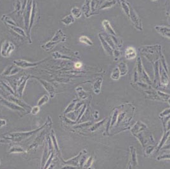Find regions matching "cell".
Segmentation results:
<instances>
[{
  "label": "cell",
  "instance_id": "12",
  "mask_svg": "<svg viewBox=\"0 0 170 169\" xmlns=\"http://www.w3.org/2000/svg\"><path fill=\"white\" fill-rule=\"evenodd\" d=\"M136 57H137V52L133 47H129L126 48L125 52L126 59L128 60H131L136 58Z\"/></svg>",
  "mask_w": 170,
  "mask_h": 169
},
{
  "label": "cell",
  "instance_id": "14",
  "mask_svg": "<svg viewBox=\"0 0 170 169\" xmlns=\"http://www.w3.org/2000/svg\"><path fill=\"white\" fill-rule=\"evenodd\" d=\"M10 99H11V102L17 103L18 106L22 107V108H24L26 111L29 110L30 111V109H31V107H30V106H29L28 104H27L25 103L24 102L21 101V100H20L19 99L15 98L13 97H10Z\"/></svg>",
  "mask_w": 170,
  "mask_h": 169
},
{
  "label": "cell",
  "instance_id": "34",
  "mask_svg": "<svg viewBox=\"0 0 170 169\" xmlns=\"http://www.w3.org/2000/svg\"><path fill=\"white\" fill-rule=\"evenodd\" d=\"M161 64H163V67H164L165 69V70L167 72H168V67H167V65L166 64V62H165V59H164V56L162 55V53H161Z\"/></svg>",
  "mask_w": 170,
  "mask_h": 169
},
{
  "label": "cell",
  "instance_id": "23",
  "mask_svg": "<svg viewBox=\"0 0 170 169\" xmlns=\"http://www.w3.org/2000/svg\"><path fill=\"white\" fill-rule=\"evenodd\" d=\"M50 136H51V137H52V143H53V148L55 149V150L58 152V153H60L59 146H58V144L57 143L55 134V132H54V131H53V130H52V132H51V134H50Z\"/></svg>",
  "mask_w": 170,
  "mask_h": 169
},
{
  "label": "cell",
  "instance_id": "25",
  "mask_svg": "<svg viewBox=\"0 0 170 169\" xmlns=\"http://www.w3.org/2000/svg\"><path fill=\"white\" fill-rule=\"evenodd\" d=\"M120 76H121V74H120V71H119V68L116 67L114 69V70L111 74V78L114 80H118L119 79V78H120Z\"/></svg>",
  "mask_w": 170,
  "mask_h": 169
},
{
  "label": "cell",
  "instance_id": "31",
  "mask_svg": "<svg viewBox=\"0 0 170 169\" xmlns=\"http://www.w3.org/2000/svg\"><path fill=\"white\" fill-rule=\"evenodd\" d=\"M93 162V156H91V157H90V158L88 159V160L86 161V162L84 163L83 167L86 168H88L89 167H90L92 165Z\"/></svg>",
  "mask_w": 170,
  "mask_h": 169
},
{
  "label": "cell",
  "instance_id": "32",
  "mask_svg": "<svg viewBox=\"0 0 170 169\" xmlns=\"http://www.w3.org/2000/svg\"><path fill=\"white\" fill-rule=\"evenodd\" d=\"M40 106H34L33 107V108H31V109H30V113L33 115H36L40 112Z\"/></svg>",
  "mask_w": 170,
  "mask_h": 169
},
{
  "label": "cell",
  "instance_id": "17",
  "mask_svg": "<svg viewBox=\"0 0 170 169\" xmlns=\"http://www.w3.org/2000/svg\"><path fill=\"white\" fill-rule=\"evenodd\" d=\"M121 4V6L122 9L124 11L127 17H130V7L128 5V2L126 1V0H119Z\"/></svg>",
  "mask_w": 170,
  "mask_h": 169
},
{
  "label": "cell",
  "instance_id": "1",
  "mask_svg": "<svg viewBox=\"0 0 170 169\" xmlns=\"http://www.w3.org/2000/svg\"><path fill=\"white\" fill-rule=\"evenodd\" d=\"M52 123L51 118L48 116L47 120H46V123L42 126H41V127L30 132L7 133L5 137H0V143H10V142H21L22 141L28 139L29 137L32 136L35 133L40 132V130L45 129V127H47L48 125H52Z\"/></svg>",
  "mask_w": 170,
  "mask_h": 169
},
{
  "label": "cell",
  "instance_id": "18",
  "mask_svg": "<svg viewBox=\"0 0 170 169\" xmlns=\"http://www.w3.org/2000/svg\"><path fill=\"white\" fill-rule=\"evenodd\" d=\"M130 150H131V164L133 165V167H135L137 165V154H136V150L134 146H130Z\"/></svg>",
  "mask_w": 170,
  "mask_h": 169
},
{
  "label": "cell",
  "instance_id": "4",
  "mask_svg": "<svg viewBox=\"0 0 170 169\" xmlns=\"http://www.w3.org/2000/svg\"><path fill=\"white\" fill-rule=\"evenodd\" d=\"M36 78L39 80V82L41 83L42 87L45 88V90L48 92L50 95V97H51L52 98H53L54 97H55V88H54L52 84H50V83H48L47 82L44 81V80H42L39 79L38 78Z\"/></svg>",
  "mask_w": 170,
  "mask_h": 169
},
{
  "label": "cell",
  "instance_id": "8",
  "mask_svg": "<svg viewBox=\"0 0 170 169\" xmlns=\"http://www.w3.org/2000/svg\"><path fill=\"white\" fill-rule=\"evenodd\" d=\"M83 153V151L80 152L79 154L77 155L76 157H74V158H72L71 160H69L67 161H63V162L65 165H70V166L72 165L73 167L78 166L80 158L81 157Z\"/></svg>",
  "mask_w": 170,
  "mask_h": 169
},
{
  "label": "cell",
  "instance_id": "21",
  "mask_svg": "<svg viewBox=\"0 0 170 169\" xmlns=\"http://www.w3.org/2000/svg\"><path fill=\"white\" fill-rule=\"evenodd\" d=\"M118 68L119 70V71H120L121 76H124L127 73V64L124 62H121V63L119 64Z\"/></svg>",
  "mask_w": 170,
  "mask_h": 169
},
{
  "label": "cell",
  "instance_id": "9",
  "mask_svg": "<svg viewBox=\"0 0 170 169\" xmlns=\"http://www.w3.org/2000/svg\"><path fill=\"white\" fill-rule=\"evenodd\" d=\"M59 33H60V31L57 33L55 36L53 38V39L52 40V41H50V42H49L48 43H47L45 45L46 47H50V48H53L54 47V42H55V45L57 43H59V42H60V41L64 40V35L61 36L60 34H59Z\"/></svg>",
  "mask_w": 170,
  "mask_h": 169
},
{
  "label": "cell",
  "instance_id": "15",
  "mask_svg": "<svg viewBox=\"0 0 170 169\" xmlns=\"http://www.w3.org/2000/svg\"><path fill=\"white\" fill-rule=\"evenodd\" d=\"M44 137H45L44 133H42L40 136H39L36 138V139L35 140V141H34V143L30 146V147L29 148V151L38 147V146L40 145L42 142V141L44 140Z\"/></svg>",
  "mask_w": 170,
  "mask_h": 169
},
{
  "label": "cell",
  "instance_id": "28",
  "mask_svg": "<svg viewBox=\"0 0 170 169\" xmlns=\"http://www.w3.org/2000/svg\"><path fill=\"white\" fill-rule=\"evenodd\" d=\"M77 101V100H74V101H73L70 104H69L67 107L66 108V109L65 110V114L68 113H70L72 111L74 110L75 109V104H76V102Z\"/></svg>",
  "mask_w": 170,
  "mask_h": 169
},
{
  "label": "cell",
  "instance_id": "40",
  "mask_svg": "<svg viewBox=\"0 0 170 169\" xmlns=\"http://www.w3.org/2000/svg\"><path fill=\"white\" fill-rule=\"evenodd\" d=\"M74 66H75V67L77 68V69H79V68H81V67H82V64L81 63V62H76V63L75 64V65H74Z\"/></svg>",
  "mask_w": 170,
  "mask_h": 169
},
{
  "label": "cell",
  "instance_id": "5",
  "mask_svg": "<svg viewBox=\"0 0 170 169\" xmlns=\"http://www.w3.org/2000/svg\"><path fill=\"white\" fill-rule=\"evenodd\" d=\"M53 151V149H50L48 146V143H46L45 148L44 149V152H43V155H42V161H41V168H44L45 164L46 163V162H47V160L49 158V156L51 155L52 152Z\"/></svg>",
  "mask_w": 170,
  "mask_h": 169
},
{
  "label": "cell",
  "instance_id": "41",
  "mask_svg": "<svg viewBox=\"0 0 170 169\" xmlns=\"http://www.w3.org/2000/svg\"><path fill=\"white\" fill-rule=\"evenodd\" d=\"M150 1H157V0H150Z\"/></svg>",
  "mask_w": 170,
  "mask_h": 169
},
{
  "label": "cell",
  "instance_id": "10",
  "mask_svg": "<svg viewBox=\"0 0 170 169\" xmlns=\"http://www.w3.org/2000/svg\"><path fill=\"white\" fill-rule=\"evenodd\" d=\"M102 25L103 26L104 29H105L106 31L110 34L111 36H116V33L114 31V30L113 29V28H112V26L110 25V23L109 22V21L108 20H104L102 22Z\"/></svg>",
  "mask_w": 170,
  "mask_h": 169
},
{
  "label": "cell",
  "instance_id": "6",
  "mask_svg": "<svg viewBox=\"0 0 170 169\" xmlns=\"http://www.w3.org/2000/svg\"><path fill=\"white\" fill-rule=\"evenodd\" d=\"M155 29L161 36L170 39V28L169 27L157 26L155 27Z\"/></svg>",
  "mask_w": 170,
  "mask_h": 169
},
{
  "label": "cell",
  "instance_id": "29",
  "mask_svg": "<svg viewBox=\"0 0 170 169\" xmlns=\"http://www.w3.org/2000/svg\"><path fill=\"white\" fill-rule=\"evenodd\" d=\"M169 133L170 132H165V133L164 134V136L163 137V138H162V139H161V143L159 145V146H158V149H159L161 148V147L163 146V144L165 143V142L166 141L167 139H168V137L169 135Z\"/></svg>",
  "mask_w": 170,
  "mask_h": 169
},
{
  "label": "cell",
  "instance_id": "30",
  "mask_svg": "<svg viewBox=\"0 0 170 169\" xmlns=\"http://www.w3.org/2000/svg\"><path fill=\"white\" fill-rule=\"evenodd\" d=\"M78 89L79 90V91L78 90V89H76V92H77V93H78V95L79 96V97L80 98H81V99H85V98H86L87 97V95L86 94V92H85L83 90V88L81 87H80V89H79V87L78 88Z\"/></svg>",
  "mask_w": 170,
  "mask_h": 169
},
{
  "label": "cell",
  "instance_id": "24",
  "mask_svg": "<svg viewBox=\"0 0 170 169\" xmlns=\"http://www.w3.org/2000/svg\"><path fill=\"white\" fill-rule=\"evenodd\" d=\"M144 124H143V123H142V122H140V121H138V123L137 124L135 125V126H134V127L132 129V130H131V131H132V132L133 133H137L138 131H140V130H143V129H146V128H145V127H146V125H144L143 126H142V125Z\"/></svg>",
  "mask_w": 170,
  "mask_h": 169
},
{
  "label": "cell",
  "instance_id": "7",
  "mask_svg": "<svg viewBox=\"0 0 170 169\" xmlns=\"http://www.w3.org/2000/svg\"><path fill=\"white\" fill-rule=\"evenodd\" d=\"M99 38H100V41H101V43H102V45L103 46V48H104V50H105L106 52L109 54V55H111V56H113V48H112L110 47V46L109 45V43H107V42L106 41V40H105V38H104V37L101 35V34H99Z\"/></svg>",
  "mask_w": 170,
  "mask_h": 169
},
{
  "label": "cell",
  "instance_id": "39",
  "mask_svg": "<svg viewBox=\"0 0 170 169\" xmlns=\"http://www.w3.org/2000/svg\"><path fill=\"white\" fill-rule=\"evenodd\" d=\"M6 124V121L5 120L0 119V127H2V126H5Z\"/></svg>",
  "mask_w": 170,
  "mask_h": 169
},
{
  "label": "cell",
  "instance_id": "16",
  "mask_svg": "<svg viewBox=\"0 0 170 169\" xmlns=\"http://www.w3.org/2000/svg\"><path fill=\"white\" fill-rule=\"evenodd\" d=\"M115 3H116V0H106V1L102 4L101 6H100L99 9L103 10L110 9V8L114 6L115 5Z\"/></svg>",
  "mask_w": 170,
  "mask_h": 169
},
{
  "label": "cell",
  "instance_id": "37",
  "mask_svg": "<svg viewBox=\"0 0 170 169\" xmlns=\"http://www.w3.org/2000/svg\"><path fill=\"white\" fill-rule=\"evenodd\" d=\"M158 160H163V159H170V155H162L158 157L157 158Z\"/></svg>",
  "mask_w": 170,
  "mask_h": 169
},
{
  "label": "cell",
  "instance_id": "26",
  "mask_svg": "<svg viewBox=\"0 0 170 169\" xmlns=\"http://www.w3.org/2000/svg\"><path fill=\"white\" fill-rule=\"evenodd\" d=\"M79 41L81 42V43H83L89 45V46H92L93 45L91 40L90 39H89L87 36H81L79 38Z\"/></svg>",
  "mask_w": 170,
  "mask_h": 169
},
{
  "label": "cell",
  "instance_id": "35",
  "mask_svg": "<svg viewBox=\"0 0 170 169\" xmlns=\"http://www.w3.org/2000/svg\"><path fill=\"white\" fill-rule=\"evenodd\" d=\"M105 121V119H104V120H103L102 121H100V122H98V123H97V124H95L93 126H91V131H95V130H96L97 129L99 126L101 125L103 123V121Z\"/></svg>",
  "mask_w": 170,
  "mask_h": 169
},
{
  "label": "cell",
  "instance_id": "11",
  "mask_svg": "<svg viewBox=\"0 0 170 169\" xmlns=\"http://www.w3.org/2000/svg\"><path fill=\"white\" fill-rule=\"evenodd\" d=\"M29 78V76H28V77H23L20 82H19L18 83V94L20 97H22L23 92H24V90L25 87V85L27 84V81H28V78Z\"/></svg>",
  "mask_w": 170,
  "mask_h": 169
},
{
  "label": "cell",
  "instance_id": "3",
  "mask_svg": "<svg viewBox=\"0 0 170 169\" xmlns=\"http://www.w3.org/2000/svg\"><path fill=\"white\" fill-rule=\"evenodd\" d=\"M15 48L14 45L8 41H5L2 45L1 55L3 57H8Z\"/></svg>",
  "mask_w": 170,
  "mask_h": 169
},
{
  "label": "cell",
  "instance_id": "36",
  "mask_svg": "<svg viewBox=\"0 0 170 169\" xmlns=\"http://www.w3.org/2000/svg\"><path fill=\"white\" fill-rule=\"evenodd\" d=\"M118 111L116 110L115 111V113L113 114V119H112V123H111V126H113L114 124L115 121H116V119H117V116H118Z\"/></svg>",
  "mask_w": 170,
  "mask_h": 169
},
{
  "label": "cell",
  "instance_id": "13",
  "mask_svg": "<svg viewBox=\"0 0 170 169\" xmlns=\"http://www.w3.org/2000/svg\"><path fill=\"white\" fill-rule=\"evenodd\" d=\"M41 62H36V63H32V62H28L25 60H15V63L17 64L18 66H20L22 68H27L29 67H33V66H36L37 65L40 64Z\"/></svg>",
  "mask_w": 170,
  "mask_h": 169
},
{
  "label": "cell",
  "instance_id": "2",
  "mask_svg": "<svg viewBox=\"0 0 170 169\" xmlns=\"http://www.w3.org/2000/svg\"><path fill=\"white\" fill-rule=\"evenodd\" d=\"M128 5L130 7V17H129L130 18V20L133 22V24H134L136 29H137L138 31H142L143 28H142V21L140 20V18H139L137 12L135 11L131 5V4L130 3H128Z\"/></svg>",
  "mask_w": 170,
  "mask_h": 169
},
{
  "label": "cell",
  "instance_id": "44",
  "mask_svg": "<svg viewBox=\"0 0 170 169\" xmlns=\"http://www.w3.org/2000/svg\"><path fill=\"white\" fill-rule=\"evenodd\" d=\"M0 165H1V160H0Z\"/></svg>",
  "mask_w": 170,
  "mask_h": 169
},
{
  "label": "cell",
  "instance_id": "22",
  "mask_svg": "<svg viewBox=\"0 0 170 169\" xmlns=\"http://www.w3.org/2000/svg\"><path fill=\"white\" fill-rule=\"evenodd\" d=\"M160 72L161 75V84L164 86L167 85L169 82V78L168 77L166 72L164 71L163 69L162 70V71H160Z\"/></svg>",
  "mask_w": 170,
  "mask_h": 169
},
{
  "label": "cell",
  "instance_id": "20",
  "mask_svg": "<svg viewBox=\"0 0 170 169\" xmlns=\"http://www.w3.org/2000/svg\"><path fill=\"white\" fill-rule=\"evenodd\" d=\"M102 83V78H98L96 80L93 84V91L96 94H99L100 92V88H101V85Z\"/></svg>",
  "mask_w": 170,
  "mask_h": 169
},
{
  "label": "cell",
  "instance_id": "33",
  "mask_svg": "<svg viewBox=\"0 0 170 169\" xmlns=\"http://www.w3.org/2000/svg\"><path fill=\"white\" fill-rule=\"evenodd\" d=\"M72 13H73V14L74 15V16L77 18L80 17L81 14L80 10L79 9H78V8H74V9L72 10Z\"/></svg>",
  "mask_w": 170,
  "mask_h": 169
},
{
  "label": "cell",
  "instance_id": "38",
  "mask_svg": "<svg viewBox=\"0 0 170 169\" xmlns=\"http://www.w3.org/2000/svg\"><path fill=\"white\" fill-rule=\"evenodd\" d=\"M170 114V109H166L165 111H164L163 113L160 114V116H166V115L168 116Z\"/></svg>",
  "mask_w": 170,
  "mask_h": 169
},
{
  "label": "cell",
  "instance_id": "27",
  "mask_svg": "<svg viewBox=\"0 0 170 169\" xmlns=\"http://www.w3.org/2000/svg\"><path fill=\"white\" fill-rule=\"evenodd\" d=\"M49 99H50V98H49V97H48V95H43V96H42V97L39 100V101H38V106L40 107V106H42V105H44L45 104L47 103V102H48Z\"/></svg>",
  "mask_w": 170,
  "mask_h": 169
},
{
  "label": "cell",
  "instance_id": "43",
  "mask_svg": "<svg viewBox=\"0 0 170 169\" xmlns=\"http://www.w3.org/2000/svg\"><path fill=\"white\" fill-rule=\"evenodd\" d=\"M169 21L170 22V17H169Z\"/></svg>",
  "mask_w": 170,
  "mask_h": 169
},
{
  "label": "cell",
  "instance_id": "42",
  "mask_svg": "<svg viewBox=\"0 0 170 169\" xmlns=\"http://www.w3.org/2000/svg\"><path fill=\"white\" fill-rule=\"evenodd\" d=\"M168 102H169V105H170V98H169V100H168Z\"/></svg>",
  "mask_w": 170,
  "mask_h": 169
},
{
  "label": "cell",
  "instance_id": "19",
  "mask_svg": "<svg viewBox=\"0 0 170 169\" xmlns=\"http://www.w3.org/2000/svg\"><path fill=\"white\" fill-rule=\"evenodd\" d=\"M25 151L24 150V149H23L21 146H19L14 145L11 146L8 153H25Z\"/></svg>",
  "mask_w": 170,
  "mask_h": 169
}]
</instances>
